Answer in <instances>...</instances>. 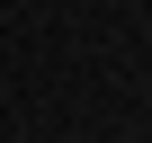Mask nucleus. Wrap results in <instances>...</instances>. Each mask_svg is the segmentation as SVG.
<instances>
[]
</instances>
